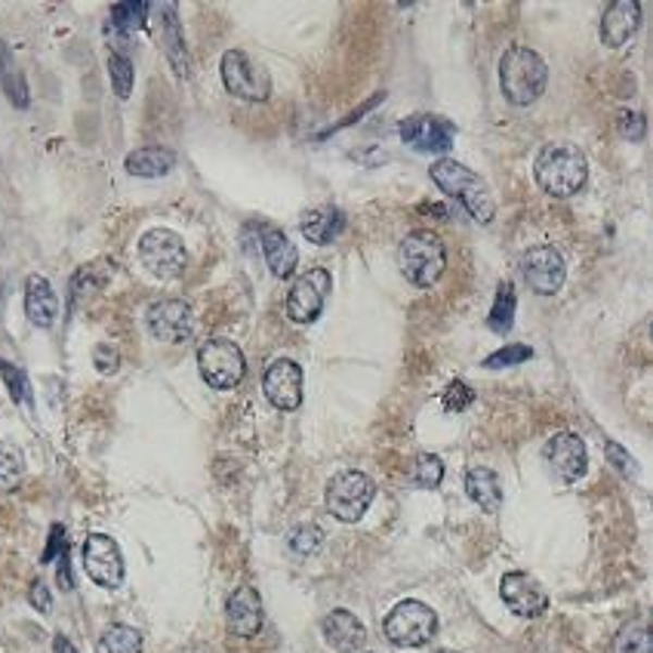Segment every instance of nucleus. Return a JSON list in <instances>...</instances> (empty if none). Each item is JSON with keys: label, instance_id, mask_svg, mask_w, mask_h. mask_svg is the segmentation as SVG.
<instances>
[{"label": "nucleus", "instance_id": "20e7f679", "mask_svg": "<svg viewBox=\"0 0 653 653\" xmlns=\"http://www.w3.org/2000/svg\"><path fill=\"white\" fill-rule=\"evenodd\" d=\"M447 269V247L444 241L429 232L417 229L404 237L401 244V272L414 287H432L438 278Z\"/></svg>", "mask_w": 653, "mask_h": 653}, {"label": "nucleus", "instance_id": "ddd939ff", "mask_svg": "<svg viewBox=\"0 0 653 653\" xmlns=\"http://www.w3.org/2000/svg\"><path fill=\"white\" fill-rule=\"evenodd\" d=\"M84 570L96 586L118 589L124 582V558L118 543L106 533H90L84 543Z\"/></svg>", "mask_w": 653, "mask_h": 653}, {"label": "nucleus", "instance_id": "9b49d317", "mask_svg": "<svg viewBox=\"0 0 653 653\" xmlns=\"http://www.w3.org/2000/svg\"><path fill=\"white\" fill-rule=\"evenodd\" d=\"M146 324L151 336L161 343H188L195 336V311L185 299H158L148 306Z\"/></svg>", "mask_w": 653, "mask_h": 653}, {"label": "nucleus", "instance_id": "9d476101", "mask_svg": "<svg viewBox=\"0 0 653 653\" xmlns=\"http://www.w3.org/2000/svg\"><path fill=\"white\" fill-rule=\"evenodd\" d=\"M333 287V278L326 269H309L293 281L287 293V318L293 324H315L326 306V296Z\"/></svg>", "mask_w": 653, "mask_h": 653}, {"label": "nucleus", "instance_id": "a19ab883", "mask_svg": "<svg viewBox=\"0 0 653 653\" xmlns=\"http://www.w3.org/2000/svg\"><path fill=\"white\" fill-rule=\"evenodd\" d=\"M69 545H65V527L62 525H53L50 527V543H47V549H44V564H50L56 558V552L62 555Z\"/></svg>", "mask_w": 653, "mask_h": 653}, {"label": "nucleus", "instance_id": "f03ea898", "mask_svg": "<svg viewBox=\"0 0 653 653\" xmlns=\"http://www.w3.org/2000/svg\"><path fill=\"white\" fill-rule=\"evenodd\" d=\"M533 173H537V182H540L545 195L570 198L589 180V161L577 146L555 143V146H545L540 151V158L533 163Z\"/></svg>", "mask_w": 653, "mask_h": 653}, {"label": "nucleus", "instance_id": "a211bd4d", "mask_svg": "<svg viewBox=\"0 0 653 653\" xmlns=\"http://www.w3.org/2000/svg\"><path fill=\"white\" fill-rule=\"evenodd\" d=\"M225 623L229 632L237 638H254L262 629V599L254 586H241L232 592L225 604Z\"/></svg>", "mask_w": 653, "mask_h": 653}, {"label": "nucleus", "instance_id": "0eeeda50", "mask_svg": "<svg viewBox=\"0 0 653 653\" xmlns=\"http://www.w3.org/2000/svg\"><path fill=\"white\" fill-rule=\"evenodd\" d=\"M373 496H377V484H373L370 475L340 472L326 484L324 503L333 518H340L345 525H355V521H361L364 512L370 508Z\"/></svg>", "mask_w": 653, "mask_h": 653}, {"label": "nucleus", "instance_id": "6ab92c4d", "mask_svg": "<svg viewBox=\"0 0 653 653\" xmlns=\"http://www.w3.org/2000/svg\"><path fill=\"white\" fill-rule=\"evenodd\" d=\"M641 28V3L638 0H614L601 16V40L604 47H623Z\"/></svg>", "mask_w": 653, "mask_h": 653}, {"label": "nucleus", "instance_id": "c03bdc74", "mask_svg": "<svg viewBox=\"0 0 653 653\" xmlns=\"http://www.w3.org/2000/svg\"><path fill=\"white\" fill-rule=\"evenodd\" d=\"M59 589L72 592L74 589V577H72V558H69V549L59 555Z\"/></svg>", "mask_w": 653, "mask_h": 653}, {"label": "nucleus", "instance_id": "393cba45", "mask_svg": "<svg viewBox=\"0 0 653 653\" xmlns=\"http://www.w3.org/2000/svg\"><path fill=\"white\" fill-rule=\"evenodd\" d=\"M466 493L472 496V503L484 508L488 515H496L503 508V484L496 472H490L484 466H475L466 475Z\"/></svg>", "mask_w": 653, "mask_h": 653}, {"label": "nucleus", "instance_id": "de8ad7c7", "mask_svg": "<svg viewBox=\"0 0 653 653\" xmlns=\"http://www.w3.org/2000/svg\"><path fill=\"white\" fill-rule=\"evenodd\" d=\"M438 653H456V651H438Z\"/></svg>", "mask_w": 653, "mask_h": 653}, {"label": "nucleus", "instance_id": "c9c22d12", "mask_svg": "<svg viewBox=\"0 0 653 653\" xmlns=\"http://www.w3.org/2000/svg\"><path fill=\"white\" fill-rule=\"evenodd\" d=\"M533 358V348L525 343H508L503 345L500 352H493L484 358V367L488 370H500V367H515V364H525Z\"/></svg>", "mask_w": 653, "mask_h": 653}, {"label": "nucleus", "instance_id": "7c9ffc66", "mask_svg": "<svg viewBox=\"0 0 653 653\" xmlns=\"http://www.w3.org/2000/svg\"><path fill=\"white\" fill-rule=\"evenodd\" d=\"M410 481H414L419 490H435L438 484L444 481V463L432 454L417 456L414 466H410Z\"/></svg>", "mask_w": 653, "mask_h": 653}, {"label": "nucleus", "instance_id": "4be33fe9", "mask_svg": "<svg viewBox=\"0 0 653 653\" xmlns=\"http://www.w3.org/2000/svg\"><path fill=\"white\" fill-rule=\"evenodd\" d=\"M259 237H262V254H266V262H269L274 278H281V281L291 278L296 262H299V254L291 244V237L274 225H259Z\"/></svg>", "mask_w": 653, "mask_h": 653}, {"label": "nucleus", "instance_id": "c85d7f7f", "mask_svg": "<svg viewBox=\"0 0 653 653\" xmlns=\"http://www.w3.org/2000/svg\"><path fill=\"white\" fill-rule=\"evenodd\" d=\"M102 648L109 653H143V636L133 626L114 623L102 636Z\"/></svg>", "mask_w": 653, "mask_h": 653}, {"label": "nucleus", "instance_id": "ea45409f", "mask_svg": "<svg viewBox=\"0 0 653 653\" xmlns=\"http://www.w3.org/2000/svg\"><path fill=\"white\" fill-rule=\"evenodd\" d=\"M619 130H623V136H626V139L641 143V139H644V130H648V121H644L641 114H626V118H623V124H619Z\"/></svg>", "mask_w": 653, "mask_h": 653}, {"label": "nucleus", "instance_id": "37998d69", "mask_svg": "<svg viewBox=\"0 0 653 653\" xmlns=\"http://www.w3.org/2000/svg\"><path fill=\"white\" fill-rule=\"evenodd\" d=\"M28 599H32V604H35L40 614H47L50 611V604H53V599H50V589L44 586L40 580L32 582V592H28Z\"/></svg>", "mask_w": 653, "mask_h": 653}, {"label": "nucleus", "instance_id": "58836bf2", "mask_svg": "<svg viewBox=\"0 0 653 653\" xmlns=\"http://www.w3.org/2000/svg\"><path fill=\"white\" fill-rule=\"evenodd\" d=\"M604 451H607V459H611V466H614V469H617L619 475H629V478H636V475H638L636 459L626 454V451H623L619 444H614V441H607V444H604Z\"/></svg>", "mask_w": 653, "mask_h": 653}, {"label": "nucleus", "instance_id": "f3484780", "mask_svg": "<svg viewBox=\"0 0 653 653\" xmlns=\"http://www.w3.org/2000/svg\"><path fill=\"white\" fill-rule=\"evenodd\" d=\"M500 595H503L506 607L515 617L533 619L543 617L545 611H549V595H545L543 586L533 580L530 574H521V570L503 577V582H500Z\"/></svg>", "mask_w": 653, "mask_h": 653}, {"label": "nucleus", "instance_id": "bb28decb", "mask_svg": "<svg viewBox=\"0 0 653 653\" xmlns=\"http://www.w3.org/2000/svg\"><path fill=\"white\" fill-rule=\"evenodd\" d=\"M148 13H151V3H143V0H127V3H114L111 7V22L109 28L121 32V35H130V32H139L148 22Z\"/></svg>", "mask_w": 653, "mask_h": 653}, {"label": "nucleus", "instance_id": "4468645a", "mask_svg": "<svg viewBox=\"0 0 653 653\" xmlns=\"http://www.w3.org/2000/svg\"><path fill=\"white\" fill-rule=\"evenodd\" d=\"M521 272H525L527 287L540 296H552V293L562 291L564 284V259L562 254L552 247V244H537L525 254V262H521Z\"/></svg>", "mask_w": 653, "mask_h": 653}, {"label": "nucleus", "instance_id": "f8f14e48", "mask_svg": "<svg viewBox=\"0 0 653 653\" xmlns=\"http://www.w3.org/2000/svg\"><path fill=\"white\" fill-rule=\"evenodd\" d=\"M398 136L407 146L422 151V155H429V151L432 155H444V151L454 148L456 130L451 121H444L438 114H410V118L401 121Z\"/></svg>", "mask_w": 653, "mask_h": 653}, {"label": "nucleus", "instance_id": "473e14b6", "mask_svg": "<svg viewBox=\"0 0 653 653\" xmlns=\"http://www.w3.org/2000/svg\"><path fill=\"white\" fill-rule=\"evenodd\" d=\"M109 74H111V87H114V96H118V99H130V93H133V62H130V56L111 53L109 56Z\"/></svg>", "mask_w": 653, "mask_h": 653}, {"label": "nucleus", "instance_id": "6e6552de", "mask_svg": "<svg viewBox=\"0 0 653 653\" xmlns=\"http://www.w3.org/2000/svg\"><path fill=\"white\" fill-rule=\"evenodd\" d=\"M219 74H222L225 90L237 99H244V102H266L272 96V77L241 50H229L222 56Z\"/></svg>", "mask_w": 653, "mask_h": 653}, {"label": "nucleus", "instance_id": "423d86ee", "mask_svg": "<svg viewBox=\"0 0 653 653\" xmlns=\"http://www.w3.org/2000/svg\"><path fill=\"white\" fill-rule=\"evenodd\" d=\"M198 367L204 382H207L210 389H217V392L235 389L237 382L244 380V373H247L241 345L232 343V340H222V336H213V340L200 343Z\"/></svg>", "mask_w": 653, "mask_h": 653}, {"label": "nucleus", "instance_id": "2f4dec72", "mask_svg": "<svg viewBox=\"0 0 653 653\" xmlns=\"http://www.w3.org/2000/svg\"><path fill=\"white\" fill-rule=\"evenodd\" d=\"M25 475V459L13 444H0V490H16Z\"/></svg>", "mask_w": 653, "mask_h": 653}, {"label": "nucleus", "instance_id": "7ed1b4c3", "mask_svg": "<svg viewBox=\"0 0 653 653\" xmlns=\"http://www.w3.org/2000/svg\"><path fill=\"white\" fill-rule=\"evenodd\" d=\"M549 84V65L543 56L527 50V47H512L500 59V87L512 106H533L545 93Z\"/></svg>", "mask_w": 653, "mask_h": 653}, {"label": "nucleus", "instance_id": "f704fd0d", "mask_svg": "<svg viewBox=\"0 0 653 653\" xmlns=\"http://www.w3.org/2000/svg\"><path fill=\"white\" fill-rule=\"evenodd\" d=\"M0 377H3L7 389H10V398L16 401V404H28V407H32V385H28V377H25L22 367H16V364L10 361H0Z\"/></svg>", "mask_w": 653, "mask_h": 653}, {"label": "nucleus", "instance_id": "2eb2a0df", "mask_svg": "<svg viewBox=\"0 0 653 653\" xmlns=\"http://www.w3.org/2000/svg\"><path fill=\"white\" fill-rule=\"evenodd\" d=\"M303 367L291 358H278L269 364L266 377H262V392L272 401L278 410H299L303 404Z\"/></svg>", "mask_w": 653, "mask_h": 653}, {"label": "nucleus", "instance_id": "b1692460", "mask_svg": "<svg viewBox=\"0 0 653 653\" xmlns=\"http://www.w3.org/2000/svg\"><path fill=\"white\" fill-rule=\"evenodd\" d=\"M130 176H139V180H158V176H167L173 167H176V155L170 151V148L161 146H146V148H136V151H130L127 161Z\"/></svg>", "mask_w": 653, "mask_h": 653}, {"label": "nucleus", "instance_id": "a18cd8bd", "mask_svg": "<svg viewBox=\"0 0 653 653\" xmlns=\"http://www.w3.org/2000/svg\"><path fill=\"white\" fill-rule=\"evenodd\" d=\"M53 651L56 653H77V648H74L72 641H69L65 636H56L53 638Z\"/></svg>", "mask_w": 653, "mask_h": 653}, {"label": "nucleus", "instance_id": "1a4fd4ad", "mask_svg": "<svg viewBox=\"0 0 653 653\" xmlns=\"http://www.w3.org/2000/svg\"><path fill=\"white\" fill-rule=\"evenodd\" d=\"M139 259L146 266L148 274L161 278V281H173L180 278L185 269V244L176 232L170 229H151L139 237Z\"/></svg>", "mask_w": 653, "mask_h": 653}, {"label": "nucleus", "instance_id": "5701e85b", "mask_svg": "<svg viewBox=\"0 0 653 653\" xmlns=\"http://www.w3.org/2000/svg\"><path fill=\"white\" fill-rule=\"evenodd\" d=\"M299 229H303V235L309 237L311 244L326 247L345 232V213L336 210V207H318V210H309L303 217Z\"/></svg>", "mask_w": 653, "mask_h": 653}, {"label": "nucleus", "instance_id": "e433bc0d", "mask_svg": "<svg viewBox=\"0 0 653 653\" xmlns=\"http://www.w3.org/2000/svg\"><path fill=\"white\" fill-rule=\"evenodd\" d=\"M324 543V533H321V527L315 525H299L291 533V549L296 555H311V552H318Z\"/></svg>", "mask_w": 653, "mask_h": 653}, {"label": "nucleus", "instance_id": "a878e982", "mask_svg": "<svg viewBox=\"0 0 653 653\" xmlns=\"http://www.w3.org/2000/svg\"><path fill=\"white\" fill-rule=\"evenodd\" d=\"M515 306H518V296H515V284L512 281H503L500 291H496V299H493V309H490L488 326L496 333V336H506L512 324H515Z\"/></svg>", "mask_w": 653, "mask_h": 653}, {"label": "nucleus", "instance_id": "cd10ccee", "mask_svg": "<svg viewBox=\"0 0 653 653\" xmlns=\"http://www.w3.org/2000/svg\"><path fill=\"white\" fill-rule=\"evenodd\" d=\"M161 13L167 16V22H163V32H167V56H170V62L176 65V74H180V77H188V56H185V44H182L180 22H176V7H173V3H163Z\"/></svg>", "mask_w": 653, "mask_h": 653}, {"label": "nucleus", "instance_id": "72a5a7b5", "mask_svg": "<svg viewBox=\"0 0 653 653\" xmlns=\"http://www.w3.org/2000/svg\"><path fill=\"white\" fill-rule=\"evenodd\" d=\"M0 84H3V90L13 99L16 109H28V87H25V77H22V72L13 69L10 56H7L3 65H0Z\"/></svg>", "mask_w": 653, "mask_h": 653}, {"label": "nucleus", "instance_id": "4c0bfd02", "mask_svg": "<svg viewBox=\"0 0 653 653\" xmlns=\"http://www.w3.org/2000/svg\"><path fill=\"white\" fill-rule=\"evenodd\" d=\"M475 401V392L466 385V382H451L447 385V392H444V407L447 410H454V414H459V410H466V407H472Z\"/></svg>", "mask_w": 653, "mask_h": 653}, {"label": "nucleus", "instance_id": "39448f33", "mask_svg": "<svg viewBox=\"0 0 653 653\" xmlns=\"http://www.w3.org/2000/svg\"><path fill=\"white\" fill-rule=\"evenodd\" d=\"M382 632L395 648H426L438 632V614L422 601H401L382 623Z\"/></svg>", "mask_w": 653, "mask_h": 653}, {"label": "nucleus", "instance_id": "aec40b11", "mask_svg": "<svg viewBox=\"0 0 653 653\" xmlns=\"http://www.w3.org/2000/svg\"><path fill=\"white\" fill-rule=\"evenodd\" d=\"M324 629V641L340 653H358L367 644V629L355 614L348 611H330L321 623Z\"/></svg>", "mask_w": 653, "mask_h": 653}, {"label": "nucleus", "instance_id": "79ce46f5", "mask_svg": "<svg viewBox=\"0 0 653 653\" xmlns=\"http://www.w3.org/2000/svg\"><path fill=\"white\" fill-rule=\"evenodd\" d=\"M118 364H121V358H118L114 348H109V345H99V348H96V367H99L102 373H114Z\"/></svg>", "mask_w": 653, "mask_h": 653}, {"label": "nucleus", "instance_id": "412c9836", "mask_svg": "<svg viewBox=\"0 0 653 653\" xmlns=\"http://www.w3.org/2000/svg\"><path fill=\"white\" fill-rule=\"evenodd\" d=\"M25 315L40 330H50L59 315V299L44 274H28L25 281Z\"/></svg>", "mask_w": 653, "mask_h": 653}, {"label": "nucleus", "instance_id": "f257e3e1", "mask_svg": "<svg viewBox=\"0 0 653 653\" xmlns=\"http://www.w3.org/2000/svg\"><path fill=\"white\" fill-rule=\"evenodd\" d=\"M429 173H432L438 188L454 200H459L475 222H481V225L493 222V217H496L493 192L488 188V182L481 180L478 173H472L466 163L454 161V158H441V161L432 163Z\"/></svg>", "mask_w": 653, "mask_h": 653}, {"label": "nucleus", "instance_id": "49530a36", "mask_svg": "<svg viewBox=\"0 0 653 653\" xmlns=\"http://www.w3.org/2000/svg\"><path fill=\"white\" fill-rule=\"evenodd\" d=\"M3 59H7V53H3V47H0V65H3Z\"/></svg>", "mask_w": 653, "mask_h": 653}, {"label": "nucleus", "instance_id": "c756f323", "mask_svg": "<svg viewBox=\"0 0 653 653\" xmlns=\"http://www.w3.org/2000/svg\"><path fill=\"white\" fill-rule=\"evenodd\" d=\"M614 653H651V629L648 623H629L619 629L617 641H614Z\"/></svg>", "mask_w": 653, "mask_h": 653}, {"label": "nucleus", "instance_id": "dca6fc26", "mask_svg": "<svg viewBox=\"0 0 653 653\" xmlns=\"http://www.w3.org/2000/svg\"><path fill=\"white\" fill-rule=\"evenodd\" d=\"M545 463L552 475L564 481V484H574L586 475V466H589V454H586V444L577 432H558L552 435V441L545 444Z\"/></svg>", "mask_w": 653, "mask_h": 653}]
</instances>
